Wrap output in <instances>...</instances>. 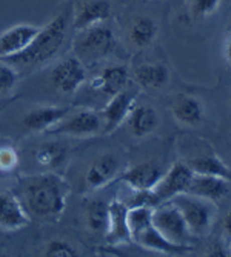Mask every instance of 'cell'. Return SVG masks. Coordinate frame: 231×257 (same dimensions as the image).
I'll return each instance as SVG.
<instances>
[{"mask_svg":"<svg viewBox=\"0 0 231 257\" xmlns=\"http://www.w3.org/2000/svg\"><path fill=\"white\" fill-rule=\"evenodd\" d=\"M68 183L54 173H43L27 179L22 185L20 200L36 219H59L66 208Z\"/></svg>","mask_w":231,"mask_h":257,"instance_id":"cell-1","label":"cell"},{"mask_svg":"<svg viewBox=\"0 0 231 257\" xmlns=\"http://www.w3.org/2000/svg\"><path fill=\"white\" fill-rule=\"evenodd\" d=\"M69 20H73L69 10L59 13L53 20H50L43 28L39 30L37 36L27 50H23L22 53L10 59H5V62L11 63L16 69H34L50 62L62 50L66 39Z\"/></svg>","mask_w":231,"mask_h":257,"instance_id":"cell-2","label":"cell"},{"mask_svg":"<svg viewBox=\"0 0 231 257\" xmlns=\"http://www.w3.org/2000/svg\"><path fill=\"white\" fill-rule=\"evenodd\" d=\"M116 46H118V40L112 30L105 23H100V25L80 30L74 39L73 50L76 57L85 65L108 57L114 53Z\"/></svg>","mask_w":231,"mask_h":257,"instance_id":"cell-3","label":"cell"},{"mask_svg":"<svg viewBox=\"0 0 231 257\" xmlns=\"http://www.w3.org/2000/svg\"><path fill=\"white\" fill-rule=\"evenodd\" d=\"M153 226L160 232L162 236L167 237L170 242L191 248V242L194 240V236L185 222L179 208L171 202H162L157 206L153 208Z\"/></svg>","mask_w":231,"mask_h":257,"instance_id":"cell-4","label":"cell"},{"mask_svg":"<svg viewBox=\"0 0 231 257\" xmlns=\"http://www.w3.org/2000/svg\"><path fill=\"white\" fill-rule=\"evenodd\" d=\"M171 202L179 208L185 222H187L191 234L194 237L203 236L210 231L214 220V205L210 200H205L188 193L177 194Z\"/></svg>","mask_w":231,"mask_h":257,"instance_id":"cell-5","label":"cell"},{"mask_svg":"<svg viewBox=\"0 0 231 257\" xmlns=\"http://www.w3.org/2000/svg\"><path fill=\"white\" fill-rule=\"evenodd\" d=\"M103 131L102 115L92 109H79L51 128L50 134H65L71 137H92Z\"/></svg>","mask_w":231,"mask_h":257,"instance_id":"cell-6","label":"cell"},{"mask_svg":"<svg viewBox=\"0 0 231 257\" xmlns=\"http://www.w3.org/2000/svg\"><path fill=\"white\" fill-rule=\"evenodd\" d=\"M86 69L85 65L76 57L69 56L54 65L50 74V82L62 94H74L85 83Z\"/></svg>","mask_w":231,"mask_h":257,"instance_id":"cell-7","label":"cell"},{"mask_svg":"<svg viewBox=\"0 0 231 257\" xmlns=\"http://www.w3.org/2000/svg\"><path fill=\"white\" fill-rule=\"evenodd\" d=\"M193 171L190 165L183 162H176L174 165L168 170L167 174L160 177L157 185L153 188V193L159 203L168 202L174 196L187 193L190 182L193 179Z\"/></svg>","mask_w":231,"mask_h":257,"instance_id":"cell-8","label":"cell"},{"mask_svg":"<svg viewBox=\"0 0 231 257\" xmlns=\"http://www.w3.org/2000/svg\"><path fill=\"white\" fill-rule=\"evenodd\" d=\"M69 112H71V109L65 108V106L42 105V106H36L23 114L20 119V123H22L23 130H27L30 133H40V131L48 133L59 122H62Z\"/></svg>","mask_w":231,"mask_h":257,"instance_id":"cell-9","label":"cell"},{"mask_svg":"<svg viewBox=\"0 0 231 257\" xmlns=\"http://www.w3.org/2000/svg\"><path fill=\"white\" fill-rule=\"evenodd\" d=\"M31 216L20 197L10 191H0V228L5 231H19L30 225Z\"/></svg>","mask_w":231,"mask_h":257,"instance_id":"cell-10","label":"cell"},{"mask_svg":"<svg viewBox=\"0 0 231 257\" xmlns=\"http://www.w3.org/2000/svg\"><path fill=\"white\" fill-rule=\"evenodd\" d=\"M39 30V27L31 25V23H20V25H14L0 33V59H10L27 50L37 36Z\"/></svg>","mask_w":231,"mask_h":257,"instance_id":"cell-11","label":"cell"},{"mask_svg":"<svg viewBox=\"0 0 231 257\" xmlns=\"http://www.w3.org/2000/svg\"><path fill=\"white\" fill-rule=\"evenodd\" d=\"M134 103H136L134 92L127 91V89L109 97V102L100 111L102 120H103V131L109 134L114 130H118L128 119L131 109L134 108Z\"/></svg>","mask_w":231,"mask_h":257,"instance_id":"cell-12","label":"cell"},{"mask_svg":"<svg viewBox=\"0 0 231 257\" xmlns=\"http://www.w3.org/2000/svg\"><path fill=\"white\" fill-rule=\"evenodd\" d=\"M119 160L114 154H103L91 163L85 173V186L86 190L96 191L106 186L118 176Z\"/></svg>","mask_w":231,"mask_h":257,"instance_id":"cell-13","label":"cell"},{"mask_svg":"<svg viewBox=\"0 0 231 257\" xmlns=\"http://www.w3.org/2000/svg\"><path fill=\"white\" fill-rule=\"evenodd\" d=\"M130 80L128 69L124 65H111L103 68L102 71L92 77L91 88L108 97L116 96L118 92L127 89Z\"/></svg>","mask_w":231,"mask_h":257,"instance_id":"cell-14","label":"cell"},{"mask_svg":"<svg viewBox=\"0 0 231 257\" xmlns=\"http://www.w3.org/2000/svg\"><path fill=\"white\" fill-rule=\"evenodd\" d=\"M229 183L231 182H228L226 179L216 177V176L193 174L187 193L216 203L229 193Z\"/></svg>","mask_w":231,"mask_h":257,"instance_id":"cell-15","label":"cell"},{"mask_svg":"<svg viewBox=\"0 0 231 257\" xmlns=\"http://www.w3.org/2000/svg\"><path fill=\"white\" fill-rule=\"evenodd\" d=\"M128 205L122 200H112L109 203V219L105 237L111 245L128 243L131 240V234L127 222Z\"/></svg>","mask_w":231,"mask_h":257,"instance_id":"cell-16","label":"cell"},{"mask_svg":"<svg viewBox=\"0 0 231 257\" xmlns=\"http://www.w3.org/2000/svg\"><path fill=\"white\" fill-rule=\"evenodd\" d=\"M162 170L153 162H144L127 170L122 174V182H125L133 191H150L160 180Z\"/></svg>","mask_w":231,"mask_h":257,"instance_id":"cell-17","label":"cell"},{"mask_svg":"<svg viewBox=\"0 0 231 257\" xmlns=\"http://www.w3.org/2000/svg\"><path fill=\"white\" fill-rule=\"evenodd\" d=\"M111 17V5L108 0H88L83 2L73 17L74 28L77 31L86 30L89 27L100 25Z\"/></svg>","mask_w":231,"mask_h":257,"instance_id":"cell-18","label":"cell"},{"mask_svg":"<svg viewBox=\"0 0 231 257\" xmlns=\"http://www.w3.org/2000/svg\"><path fill=\"white\" fill-rule=\"evenodd\" d=\"M133 242H137L139 245L147 248V249L170 254V255L185 254V252H188L191 249L188 246H180V245H176V243L170 242L167 237L162 236L153 225L148 226L147 229H144L142 232H139V234L133 239Z\"/></svg>","mask_w":231,"mask_h":257,"instance_id":"cell-19","label":"cell"},{"mask_svg":"<svg viewBox=\"0 0 231 257\" xmlns=\"http://www.w3.org/2000/svg\"><path fill=\"white\" fill-rule=\"evenodd\" d=\"M171 112L185 126H197L203 122V106L193 96H179L171 103Z\"/></svg>","mask_w":231,"mask_h":257,"instance_id":"cell-20","label":"cell"},{"mask_svg":"<svg viewBox=\"0 0 231 257\" xmlns=\"http://www.w3.org/2000/svg\"><path fill=\"white\" fill-rule=\"evenodd\" d=\"M136 82L147 91L164 88L170 80V69L164 63H144L136 68Z\"/></svg>","mask_w":231,"mask_h":257,"instance_id":"cell-21","label":"cell"},{"mask_svg":"<svg viewBox=\"0 0 231 257\" xmlns=\"http://www.w3.org/2000/svg\"><path fill=\"white\" fill-rule=\"evenodd\" d=\"M127 120L133 136L145 137L157 128L159 115L156 109L150 105H134Z\"/></svg>","mask_w":231,"mask_h":257,"instance_id":"cell-22","label":"cell"},{"mask_svg":"<svg viewBox=\"0 0 231 257\" xmlns=\"http://www.w3.org/2000/svg\"><path fill=\"white\" fill-rule=\"evenodd\" d=\"M69 156V150L62 142H45L34 151V159L40 167L46 170L62 168Z\"/></svg>","mask_w":231,"mask_h":257,"instance_id":"cell-23","label":"cell"},{"mask_svg":"<svg viewBox=\"0 0 231 257\" xmlns=\"http://www.w3.org/2000/svg\"><path fill=\"white\" fill-rule=\"evenodd\" d=\"M157 23L150 17H137L130 27V42L137 48H147L157 37Z\"/></svg>","mask_w":231,"mask_h":257,"instance_id":"cell-24","label":"cell"},{"mask_svg":"<svg viewBox=\"0 0 231 257\" xmlns=\"http://www.w3.org/2000/svg\"><path fill=\"white\" fill-rule=\"evenodd\" d=\"M109 219V203L103 200H91L85 206L86 226L92 232H106Z\"/></svg>","mask_w":231,"mask_h":257,"instance_id":"cell-25","label":"cell"},{"mask_svg":"<svg viewBox=\"0 0 231 257\" xmlns=\"http://www.w3.org/2000/svg\"><path fill=\"white\" fill-rule=\"evenodd\" d=\"M190 168L194 174H206V176H216L226 179L231 182V171L225 163L217 156H200L196 157L191 163Z\"/></svg>","mask_w":231,"mask_h":257,"instance_id":"cell-26","label":"cell"},{"mask_svg":"<svg viewBox=\"0 0 231 257\" xmlns=\"http://www.w3.org/2000/svg\"><path fill=\"white\" fill-rule=\"evenodd\" d=\"M153 208L151 206H128L127 213V222H128V229L131 234V240L147 229L148 226L153 225Z\"/></svg>","mask_w":231,"mask_h":257,"instance_id":"cell-27","label":"cell"},{"mask_svg":"<svg viewBox=\"0 0 231 257\" xmlns=\"http://www.w3.org/2000/svg\"><path fill=\"white\" fill-rule=\"evenodd\" d=\"M19 83V71L8 63L0 62V97L11 96V92L16 89Z\"/></svg>","mask_w":231,"mask_h":257,"instance_id":"cell-28","label":"cell"},{"mask_svg":"<svg viewBox=\"0 0 231 257\" xmlns=\"http://www.w3.org/2000/svg\"><path fill=\"white\" fill-rule=\"evenodd\" d=\"M43 255H46V257H74V255H79V251L69 242L56 239V240H50L45 245Z\"/></svg>","mask_w":231,"mask_h":257,"instance_id":"cell-29","label":"cell"},{"mask_svg":"<svg viewBox=\"0 0 231 257\" xmlns=\"http://www.w3.org/2000/svg\"><path fill=\"white\" fill-rule=\"evenodd\" d=\"M220 0H191L190 13L196 19H205L219 10Z\"/></svg>","mask_w":231,"mask_h":257,"instance_id":"cell-30","label":"cell"},{"mask_svg":"<svg viewBox=\"0 0 231 257\" xmlns=\"http://www.w3.org/2000/svg\"><path fill=\"white\" fill-rule=\"evenodd\" d=\"M19 165V154L10 145L0 147V173H13Z\"/></svg>","mask_w":231,"mask_h":257,"instance_id":"cell-31","label":"cell"},{"mask_svg":"<svg viewBox=\"0 0 231 257\" xmlns=\"http://www.w3.org/2000/svg\"><path fill=\"white\" fill-rule=\"evenodd\" d=\"M223 56L226 63L231 66V17L228 22V27H226V33H225V42H223Z\"/></svg>","mask_w":231,"mask_h":257,"instance_id":"cell-32","label":"cell"},{"mask_svg":"<svg viewBox=\"0 0 231 257\" xmlns=\"http://www.w3.org/2000/svg\"><path fill=\"white\" fill-rule=\"evenodd\" d=\"M206 255H219V257H223V255H229V254H228V251L220 243H213L210 248H208Z\"/></svg>","mask_w":231,"mask_h":257,"instance_id":"cell-33","label":"cell"},{"mask_svg":"<svg viewBox=\"0 0 231 257\" xmlns=\"http://www.w3.org/2000/svg\"><path fill=\"white\" fill-rule=\"evenodd\" d=\"M223 232H225L226 240L231 242V211H228L223 219Z\"/></svg>","mask_w":231,"mask_h":257,"instance_id":"cell-34","label":"cell"},{"mask_svg":"<svg viewBox=\"0 0 231 257\" xmlns=\"http://www.w3.org/2000/svg\"><path fill=\"white\" fill-rule=\"evenodd\" d=\"M229 102H231V97H229Z\"/></svg>","mask_w":231,"mask_h":257,"instance_id":"cell-35","label":"cell"}]
</instances>
